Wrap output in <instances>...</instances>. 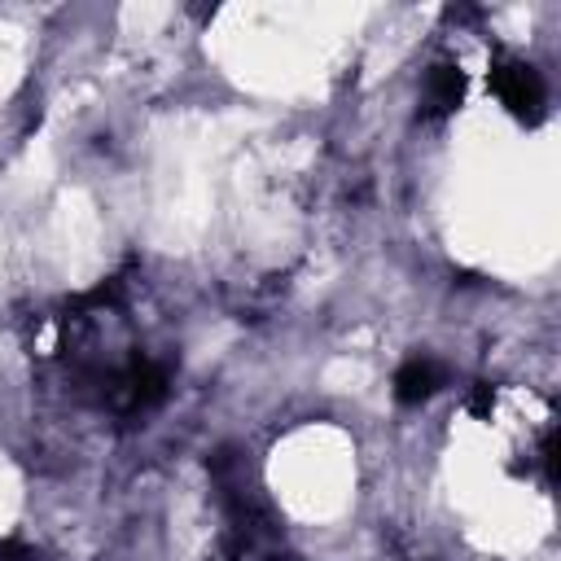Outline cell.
<instances>
[{"label":"cell","mask_w":561,"mask_h":561,"mask_svg":"<svg viewBox=\"0 0 561 561\" xmlns=\"http://www.w3.org/2000/svg\"><path fill=\"white\" fill-rule=\"evenodd\" d=\"M491 88H495L500 105H504L513 118H522V123H535V118L543 114V105H548V88H543L539 70L526 66V61H513V57H504V61L491 70Z\"/></svg>","instance_id":"1"},{"label":"cell","mask_w":561,"mask_h":561,"mask_svg":"<svg viewBox=\"0 0 561 561\" xmlns=\"http://www.w3.org/2000/svg\"><path fill=\"white\" fill-rule=\"evenodd\" d=\"M421 101H425V114H434V118L438 114H451L465 101V75H460V66H430Z\"/></svg>","instance_id":"2"},{"label":"cell","mask_w":561,"mask_h":561,"mask_svg":"<svg viewBox=\"0 0 561 561\" xmlns=\"http://www.w3.org/2000/svg\"><path fill=\"white\" fill-rule=\"evenodd\" d=\"M443 386V368L434 359H408L399 373H394V399L399 403H425L434 390Z\"/></svg>","instance_id":"3"}]
</instances>
